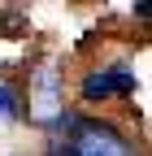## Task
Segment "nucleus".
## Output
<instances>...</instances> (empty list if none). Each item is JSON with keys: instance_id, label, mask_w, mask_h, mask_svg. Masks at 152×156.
I'll list each match as a JSON object with an SVG mask.
<instances>
[{"instance_id": "nucleus-3", "label": "nucleus", "mask_w": 152, "mask_h": 156, "mask_svg": "<svg viewBox=\"0 0 152 156\" xmlns=\"http://www.w3.org/2000/svg\"><path fill=\"white\" fill-rule=\"evenodd\" d=\"M65 113V87H61V69H56L52 61L35 65L31 69V104H26V117L35 126H52L56 117Z\"/></svg>"}, {"instance_id": "nucleus-1", "label": "nucleus", "mask_w": 152, "mask_h": 156, "mask_svg": "<svg viewBox=\"0 0 152 156\" xmlns=\"http://www.w3.org/2000/svg\"><path fill=\"white\" fill-rule=\"evenodd\" d=\"M44 156H139V147L122 126L65 108L44 134Z\"/></svg>"}, {"instance_id": "nucleus-2", "label": "nucleus", "mask_w": 152, "mask_h": 156, "mask_svg": "<svg viewBox=\"0 0 152 156\" xmlns=\"http://www.w3.org/2000/svg\"><path fill=\"white\" fill-rule=\"evenodd\" d=\"M139 91V78L130 65H91L78 78V100L83 104H109V100H130Z\"/></svg>"}, {"instance_id": "nucleus-4", "label": "nucleus", "mask_w": 152, "mask_h": 156, "mask_svg": "<svg viewBox=\"0 0 152 156\" xmlns=\"http://www.w3.org/2000/svg\"><path fill=\"white\" fill-rule=\"evenodd\" d=\"M26 117V100H22V91L9 87V83H0V122H22Z\"/></svg>"}]
</instances>
